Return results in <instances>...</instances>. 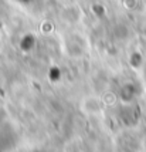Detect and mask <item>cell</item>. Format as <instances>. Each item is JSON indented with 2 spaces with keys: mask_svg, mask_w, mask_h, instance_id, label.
Wrapping results in <instances>:
<instances>
[{
  "mask_svg": "<svg viewBox=\"0 0 146 152\" xmlns=\"http://www.w3.org/2000/svg\"><path fill=\"white\" fill-rule=\"evenodd\" d=\"M81 110L86 115L97 117V115H101V114L104 113V104L97 97H86L81 102Z\"/></svg>",
  "mask_w": 146,
  "mask_h": 152,
  "instance_id": "6da1fadb",
  "label": "cell"
}]
</instances>
